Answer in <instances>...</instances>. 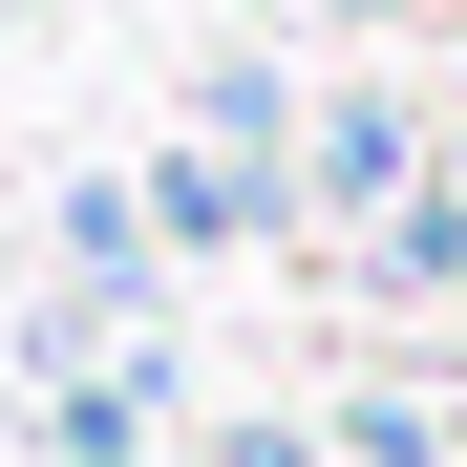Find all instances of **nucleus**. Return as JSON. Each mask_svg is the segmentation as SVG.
Returning <instances> with one entry per match:
<instances>
[{
  "mask_svg": "<svg viewBox=\"0 0 467 467\" xmlns=\"http://www.w3.org/2000/svg\"><path fill=\"white\" fill-rule=\"evenodd\" d=\"M192 467H297V446H276V425H213V446H192Z\"/></svg>",
  "mask_w": 467,
  "mask_h": 467,
  "instance_id": "5",
  "label": "nucleus"
},
{
  "mask_svg": "<svg viewBox=\"0 0 467 467\" xmlns=\"http://www.w3.org/2000/svg\"><path fill=\"white\" fill-rule=\"evenodd\" d=\"M361 255L404 276V297H467V192H382V213H361Z\"/></svg>",
  "mask_w": 467,
  "mask_h": 467,
  "instance_id": "3",
  "label": "nucleus"
},
{
  "mask_svg": "<svg viewBox=\"0 0 467 467\" xmlns=\"http://www.w3.org/2000/svg\"><path fill=\"white\" fill-rule=\"evenodd\" d=\"M255 213H276L255 149H171V171H149V234H192V255H213V234H255Z\"/></svg>",
  "mask_w": 467,
  "mask_h": 467,
  "instance_id": "2",
  "label": "nucleus"
},
{
  "mask_svg": "<svg viewBox=\"0 0 467 467\" xmlns=\"http://www.w3.org/2000/svg\"><path fill=\"white\" fill-rule=\"evenodd\" d=\"M340 467H446V425L425 404H340Z\"/></svg>",
  "mask_w": 467,
  "mask_h": 467,
  "instance_id": "4",
  "label": "nucleus"
},
{
  "mask_svg": "<svg viewBox=\"0 0 467 467\" xmlns=\"http://www.w3.org/2000/svg\"><path fill=\"white\" fill-rule=\"evenodd\" d=\"M297 192H319V213H382V192H425V128L382 107V86H340L319 128H297Z\"/></svg>",
  "mask_w": 467,
  "mask_h": 467,
  "instance_id": "1",
  "label": "nucleus"
}]
</instances>
